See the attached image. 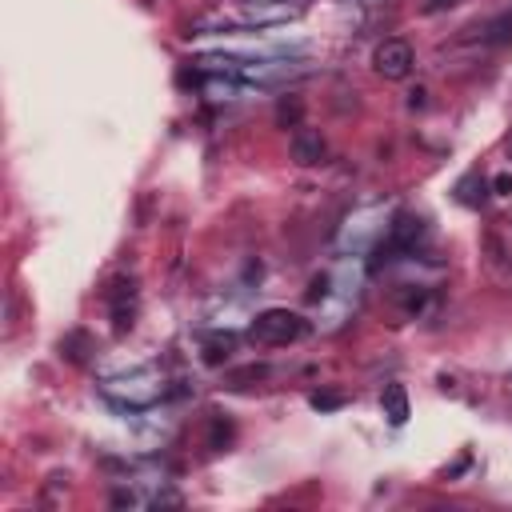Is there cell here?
<instances>
[{"mask_svg":"<svg viewBox=\"0 0 512 512\" xmlns=\"http://www.w3.org/2000/svg\"><path fill=\"white\" fill-rule=\"evenodd\" d=\"M304 332H308V320H304L300 312H292V308H264V312H256V320L248 324V336H252L256 344H264V348L292 344V340H300Z\"/></svg>","mask_w":512,"mask_h":512,"instance_id":"1","label":"cell"},{"mask_svg":"<svg viewBox=\"0 0 512 512\" xmlns=\"http://www.w3.org/2000/svg\"><path fill=\"white\" fill-rule=\"evenodd\" d=\"M412 64H416L412 44L400 40V36L380 40L376 52H372V68H376V76H384V80H404V76L412 72Z\"/></svg>","mask_w":512,"mask_h":512,"instance_id":"2","label":"cell"},{"mask_svg":"<svg viewBox=\"0 0 512 512\" xmlns=\"http://www.w3.org/2000/svg\"><path fill=\"white\" fill-rule=\"evenodd\" d=\"M288 156H292V164L312 168V164H324L328 144H324V136H320L316 128H296L292 140H288Z\"/></svg>","mask_w":512,"mask_h":512,"instance_id":"3","label":"cell"},{"mask_svg":"<svg viewBox=\"0 0 512 512\" xmlns=\"http://www.w3.org/2000/svg\"><path fill=\"white\" fill-rule=\"evenodd\" d=\"M104 300H108V308H112V320H116V328H132V316H136V280H128V276H116V280L108 284Z\"/></svg>","mask_w":512,"mask_h":512,"instance_id":"4","label":"cell"},{"mask_svg":"<svg viewBox=\"0 0 512 512\" xmlns=\"http://www.w3.org/2000/svg\"><path fill=\"white\" fill-rule=\"evenodd\" d=\"M380 408H384V416H388V424L392 428H400L412 412H408V392H404V384H388L384 388V396H380Z\"/></svg>","mask_w":512,"mask_h":512,"instance_id":"5","label":"cell"},{"mask_svg":"<svg viewBox=\"0 0 512 512\" xmlns=\"http://www.w3.org/2000/svg\"><path fill=\"white\" fill-rule=\"evenodd\" d=\"M288 16H296V8L292 4H248L244 12H240V20L244 24H272V20H288Z\"/></svg>","mask_w":512,"mask_h":512,"instance_id":"6","label":"cell"},{"mask_svg":"<svg viewBox=\"0 0 512 512\" xmlns=\"http://www.w3.org/2000/svg\"><path fill=\"white\" fill-rule=\"evenodd\" d=\"M480 40H488V44H508V40H512V12H504V16L488 20Z\"/></svg>","mask_w":512,"mask_h":512,"instance_id":"7","label":"cell"},{"mask_svg":"<svg viewBox=\"0 0 512 512\" xmlns=\"http://www.w3.org/2000/svg\"><path fill=\"white\" fill-rule=\"evenodd\" d=\"M232 348H236V340H232V336H212V340L204 344V360H208V364H220V360H228V356H232Z\"/></svg>","mask_w":512,"mask_h":512,"instance_id":"8","label":"cell"},{"mask_svg":"<svg viewBox=\"0 0 512 512\" xmlns=\"http://www.w3.org/2000/svg\"><path fill=\"white\" fill-rule=\"evenodd\" d=\"M300 116H304V104L296 100V96H284L280 104H276V124H300Z\"/></svg>","mask_w":512,"mask_h":512,"instance_id":"9","label":"cell"},{"mask_svg":"<svg viewBox=\"0 0 512 512\" xmlns=\"http://www.w3.org/2000/svg\"><path fill=\"white\" fill-rule=\"evenodd\" d=\"M308 404H312L316 412H332V408H340V404H344V392H312V396H308Z\"/></svg>","mask_w":512,"mask_h":512,"instance_id":"10","label":"cell"},{"mask_svg":"<svg viewBox=\"0 0 512 512\" xmlns=\"http://www.w3.org/2000/svg\"><path fill=\"white\" fill-rule=\"evenodd\" d=\"M268 376V368L264 364H248V368H240V372H232L228 376V384H236V388H244V380H264Z\"/></svg>","mask_w":512,"mask_h":512,"instance_id":"11","label":"cell"},{"mask_svg":"<svg viewBox=\"0 0 512 512\" xmlns=\"http://www.w3.org/2000/svg\"><path fill=\"white\" fill-rule=\"evenodd\" d=\"M424 96H428L424 88H412V92H408V108H412V112H416V108H424Z\"/></svg>","mask_w":512,"mask_h":512,"instance_id":"12","label":"cell"},{"mask_svg":"<svg viewBox=\"0 0 512 512\" xmlns=\"http://www.w3.org/2000/svg\"><path fill=\"white\" fill-rule=\"evenodd\" d=\"M492 188H496V192H512V176H496Z\"/></svg>","mask_w":512,"mask_h":512,"instance_id":"13","label":"cell"},{"mask_svg":"<svg viewBox=\"0 0 512 512\" xmlns=\"http://www.w3.org/2000/svg\"><path fill=\"white\" fill-rule=\"evenodd\" d=\"M508 148H512V144H508Z\"/></svg>","mask_w":512,"mask_h":512,"instance_id":"14","label":"cell"}]
</instances>
